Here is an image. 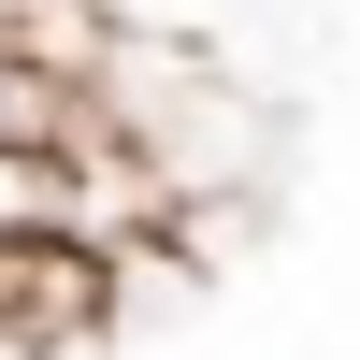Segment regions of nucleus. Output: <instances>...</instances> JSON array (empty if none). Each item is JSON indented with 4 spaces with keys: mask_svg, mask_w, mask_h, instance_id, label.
<instances>
[{
    "mask_svg": "<svg viewBox=\"0 0 360 360\" xmlns=\"http://www.w3.org/2000/svg\"><path fill=\"white\" fill-rule=\"evenodd\" d=\"M86 130H101V101L72 72H44V58L0 44V144H86Z\"/></svg>",
    "mask_w": 360,
    "mask_h": 360,
    "instance_id": "1",
    "label": "nucleus"
}]
</instances>
